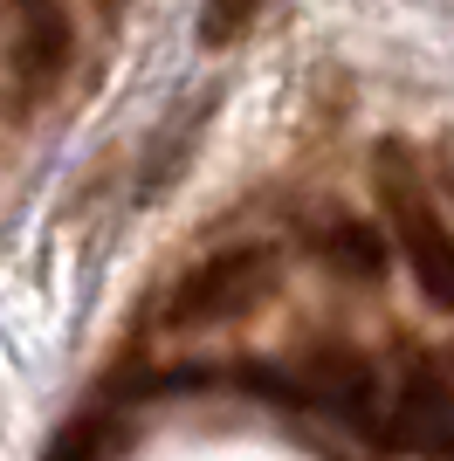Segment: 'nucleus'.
Returning a JSON list of instances; mask_svg holds the SVG:
<instances>
[{"label":"nucleus","mask_w":454,"mask_h":461,"mask_svg":"<svg viewBox=\"0 0 454 461\" xmlns=\"http://www.w3.org/2000/svg\"><path fill=\"white\" fill-rule=\"evenodd\" d=\"M372 186H378V207H386V228H393L406 269H413L420 296L434 310H454V234L440 221V207L427 200V179H420L413 152L406 145H378L372 152Z\"/></svg>","instance_id":"obj_1"},{"label":"nucleus","mask_w":454,"mask_h":461,"mask_svg":"<svg viewBox=\"0 0 454 461\" xmlns=\"http://www.w3.org/2000/svg\"><path fill=\"white\" fill-rule=\"evenodd\" d=\"M283 283V262L276 249H221L207 262H193L166 296V330H221V324H241L276 296Z\"/></svg>","instance_id":"obj_2"},{"label":"nucleus","mask_w":454,"mask_h":461,"mask_svg":"<svg viewBox=\"0 0 454 461\" xmlns=\"http://www.w3.org/2000/svg\"><path fill=\"white\" fill-rule=\"evenodd\" d=\"M303 393L323 400L331 413H344V420L378 427V372L365 366L359 351H344V345L310 351V358H303Z\"/></svg>","instance_id":"obj_3"},{"label":"nucleus","mask_w":454,"mask_h":461,"mask_svg":"<svg viewBox=\"0 0 454 461\" xmlns=\"http://www.w3.org/2000/svg\"><path fill=\"white\" fill-rule=\"evenodd\" d=\"M386 434L406 441V447H427V455L454 441V393L427 358L406 366V379H399V393H393V427H386Z\"/></svg>","instance_id":"obj_4"},{"label":"nucleus","mask_w":454,"mask_h":461,"mask_svg":"<svg viewBox=\"0 0 454 461\" xmlns=\"http://www.w3.org/2000/svg\"><path fill=\"white\" fill-rule=\"evenodd\" d=\"M317 255L338 276H359V283L386 276V234H378L372 221H351V213H338V221H323V228H317Z\"/></svg>","instance_id":"obj_5"},{"label":"nucleus","mask_w":454,"mask_h":461,"mask_svg":"<svg viewBox=\"0 0 454 461\" xmlns=\"http://www.w3.org/2000/svg\"><path fill=\"white\" fill-rule=\"evenodd\" d=\"M255 14H262V0H200V49H227V41H241Z\"/></svg>","instance_id":"obj_6"},{"label":"nucleus","mask_w":454,"mask_h":461,"mask_svg":"<svg viewBox=\"0 0 454 461\" xmlns=\"http://www.w3.org/2000/svg\"><path fill=\"white\" fill-rule=\"evenodd\" d=\"M96 441H111V427H104V420H76L69 434L56 441V455H49V461H90Z\"/></svg>","instance_id":"obj_7"},{"label":"nucleus","mask_w":454,"mask_h":461,"mask_svg":"<svg viewBox=\"0 0 454 461\" xmlns=\"http://www.w3.org/2000/svg\"><path fill=\"white\" fill-rule=\"evenodd\" d=\"M440 179H448V193H454V158H448V166H440Z\"/></svg>","instance_id":"obj_8"}]
</instances>
